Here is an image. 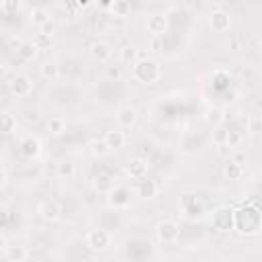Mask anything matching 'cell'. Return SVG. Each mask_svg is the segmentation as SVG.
<instances>
[{"instance_id": "26", "label": "cell", "mask_w": 262, "mask_h": 262, "mask_svg": "<svg viewBox=\"0 0 262 262\" xmlns=\"http://www.w3.org/2000/svg\"><path fill=\"white\" fill-rule=\"evenodd\" d=\"M203 119L213 127V129H217L221 123H223V113H221V108L219 106H213V108H209V111H205V115H203Z\"/></svg>"}, {"instance_id": "34", "label": "cell", "mask_w": 262, "mask_h": 262, "mask_svg": "<svg viewBox=\"0 0 262 262\" xmlns=\"http://www.w3.org/2000/svg\"><path fill=\"white\" fill-rule=\"evenodd\" d=\"M33 43L39 47V49H47L49 45H51V37H47V35H41V33H37L35 35V39H33Z\"/></svg>"}, {"instance_id": "6", "label": "cell", "mask_w": 262, "mask_h": 262, "mask_svg": "<svg viewBox=\"0 0 262 262\" xmlns=\"http://www.w3.org/2000/svg\"><path fill=\"white\" fill-rule=\"evenodd\" d=\"M180 235V225L172 219H162L158 225H156V237L162 242V244H174Z\"/></svg>"}, {"instance_id": "22", "label": "cell", "mask_w": 262, "mask_h": 262, "mask_svg": "<svg viewBox=\"0 0 262 262\" xmlns=\"http://www.w3.org/2000/svg\"><path fill=\"white\" fill-rule=\"evenodd\" d=\"M88 151H90L92 158H98V160H100V158H106L113 149L108 147V143H106L104 137H102V139H92V141L88 143Z\"/></svg>"}, {"instance_id": "21", "label": "cell", "mask_w": 262, "mask_h": 262, "mask_svg": "<svg viewBox=\"0 0 262 262\" xmlns=\"http://www.w3.org/2000/svg\"><path fill=\"white\" fill-rule=\"evenodd\" d=\"M108 10H111V14L115 18H127V16H131L133 6H131L129 0H113V4H111Z\"/></svg>"}, {"instance_id": "29", "label": "cell", "mask_w": 262, "mask_h": 262, "mask_svg": "<svg viewBox=\"0 0 262 262\" xmlns=\"http://www.w3.org/2000/svg\"><path fill=\"white\" fill-rule=\"evenodd\" d=\"M104 78L111 80V82H119L123 78V68L117 66V63H108L104 66Z\"/></svg>"}, {"instance_id": "23", "label": "cell", "mask_w": 262, "mask_h": 262, "mask_svg": "<svg viewBox=\"0 0 262 262\" xmlns=\"http://www.w3.org/2000/svg\"><path fill=\"white\" fill-rule=\"evenodd\" d=\"M66 125L68 123H66V119L61 115H53V117L47 119V133L53 135V137H59L66 131Z\"/></svg>"}, {"instance_id": "3", "label": "cell", "mask_w": 262, "mask_h": 262, "mask_svg": "<svg viewBox=\"0 0 262 262\" xmlns=\"http://www.w3.org/2000/svg\"><path fill=\"white\" fill-rule=\"evenodd\" d=\"M178 211H180V215L186 219V221H196V219H203L205 217V203L196 196V194H192V192H184V194H180V199H178Z\"/></svg>"}, {"instance_id": "5", "label": "cell", "mask_w": 262, "mask_h": 262, "mask_svg": "<svg viewBox=\"0 0 262 262\" xmlns=\"http://www.w3.org/2000/svg\"><path fill=\"white\" fill-rule=\"evenodd\" d=\"M211 225L219 233H229L235 229V211L231 207H217L211 215Z\"/></svg>"}, {"instance_id": "2", "label": "cell", "mask_w": 262, "mask_h": 262, "mask_svg": "<svg viewBox=\"0 0 262 262\" xmlns=\"http://www.w3.org/2000/svg\"><path fill=\"white\" fill-rule=\"evenodd\" d=\"M262 227V213L252 207L244 205L242 209L235 211V231L242 235H256Z\"/></svg>"}, {"instance_id": "27", "label": "cell", "mask_w": 262, "mask_h": 262, "mask_svg": "<svg viewBox=\"0 0 262 262\" xmlns=\"http://www.w3.org/2000/svg\"><path fill=\"white\" fill-rule=\"evenodd\" d=\"M0 121H2V133H4V135L12 133V131L16 129V117H14V115H12L8 108H4V111H2Z\"/></svg>"}, {"instance_id": "19", "label": "cell", "mask_w": 262, "mask_h": 262, "mask_svg": "<svg viewBox=\"0 0 262 262\" xmlns=\"http://www.w3.org/2000/svg\"><path fill=\"white\" fill-rule=\"evenodd\" d=\"M39 72H41V76L47 82H57L61 78V66L57 61H45V63H41Z\"/></svg>"}, {"instance_id": "12", "label": "cell", "mask_w": 262, "mask_h": 262, "mask_svg": "<svg viewBox=\"0 0 262 262\" xmlns=\"http://www.w3.org/2000/svg\"><path fill=\"white\" fill-rule=\"evenodd\" d=\"M145 29L147 33H151L154 37H162L168 31V16L162 12H154L145 18Z\"/></svg>"}, {"instance_id": "28", "label": "cell", "mask_w": 262, "mask_h": 262, "mask_svg": "<svg viewBox=\"0 0 262 262\" xmlns=\"http://www.w3.org/2000/svg\"><path fill=\"white\" fill-rule=\"evenodd\" d=\"M121 61L127 66H133L137 61V47L135 45H125L121 49Z\"/></svg>"}, {"instance_id": "10", "label": "cell", "mask_w": 262, "mask_h": 262, "mask_svg": "<svg viewBox=\"0 0 262 262\" xmlns=\"http://www.w3.org/2000/svg\"><path fill=\"white\" fill-rule=\"evenodd\" d=\"M137 108L131 106V104H125V106H119L117 113H115V121L119 125V129H131L135 123H137Z\"/></svg>"}, {"instance_id": "37", "label": "cell", "mask_w": 262, "mask_h": 262, "mask_svg": "<svg viewBox=\"0 0 262 262\" xmlns=\"http://www.w3.org/2000/svg\"><path fill=\"white\" fill-rule=\"evenodd\" d=\"M6 180H8V170H6V166H2V182L6 184Z\"/></svg>"}, {"instance_id": "14", "label": "cell", "mask_w": 262, "mask_h": 262, "mask_svg": "<svg viewBox=\"0 0 262 262\" xmlns=\"http://www.w3.org/2000/svg\"><path fill=\"white\" fill-rule=\"evenodd\" d=\"M92 188L98 192V194H111L115 188H117V180H115V176H111L108 172H100V174H96L94 178H92Z\"/></svg>"}, {"instance_id": "24", "label": "cell", "mask_w": 262, "mask_h": 262, "mask_svg": "<svg viewBox=\"0 0 262 262\" xmlns=\"http://www.w3.org/2000/svg\"><path fill=\"white\" fill-rule=\"evenodd\" d=\"M16 53H18L20 59H25V61H33V59L37 57V53H39V47H37L33 41H23V45L16 49Z\"/></svg>"}, {"instance_id": "30", "label": "cell", "mask_w": 262, "mask_h": 262, "mask_svg": "<svg viewBox=\"0 0 262 262\" xmlns=\"http://www.w3.org/2000/svg\"><path fill=\"white\" fill-rule=\"evenodd\" d=\"M23 2L20 0H2L0 2V10L4 12V14H8V12H18V10H23Z\"/></svg>"}, {"instance_id": "33", "label": "cell", "mask_w": 262, "mask_h": 262, "mask_svg": "<svg viewBox=\"0 0 262 262\" xmlns=\"http://www.w3.org/2000/svg\"><path fill=\"white\" fill-rule=\"evenodd\" d=\"M248 131L250 133H260L262 131V117H250L248 119Z\"/></svg>"}, {"instance_id": "13", "label": "cell", "mask_w": 262, "mask_h": 262, "mask_svg": "<svg viewBox=\"0 0 262 262\" xmlns=\"http://www.w3.org/2000/svg\"><path fill=\"white\" fill-rule=\"evenodd\" d=\"M160 192V186L156 180L151 178H141L137 180V186H135V196H139L141 201H154Z\"/></svg>"}, {"instance_id": "16", "label": "cell", "mask_w": 262, "mask_h": 262, "mask_svg": "<svg viewBox=\"0 0 262 262\" xmlns=\"http://www.w3.org/2000/svg\"><path fill=\"white\" fill-rule=\"evenodd\" d=\"M113 55V45L106 43V41H94L90 45V57L98 63H106Z\"/></svg>"}, {"instance_id": "20", "label": "cell", "mask_w": 262, "mask_h": 262, "mask_svg": "<svg viewBox=\"0 0 262 262\" xmlns=\"http://www.w3.org/2000/svg\"><path fill=\"white\" fill-rule=\"evenodd\" d=\"M104 141L108 143L111 149H121V147L127 143V135H125V131H121V129H111V131L104 133Z\"/></svg>"}, {"instance_id": "25", "label": "cell", "mask_w": 262, "mask_h": 262, "mask_svg": "<svg viewBox=\"0 0 262 262\" xmlns=\"http://www.w3.org/2000/svg\"><path fill=\"white\" fill-rule=\"evenodd\" d=\"M244 176V168L239 164H235L233 160H229L225 166H223V178L225 180H239Z\"/></svg>"}, {"instance_id": "11", "label": "cell", "mask_w": 262, "mask_h": 262, "mask_svg": "<svg viewBox=\"0 0 262 262\" xmlns=\"http://www.w3.org/2000/svg\"><path fill=\"white\" fill-rule=\"evenodd\" d=\"M147 160L143 158V156H133V158H129L127 160V164H125V172H127V176H131V178H135V180H141V178H145V174H147Z\"/></svg>"}, {"instance_id": "1", "label": "cell", "mask_w": 262, "mask_h": 262, "mask_svg": "<svg viewBox=\"0 0 262 262\" xmlns=\"http://www.w3.org/2000/svg\"><path fill=\"white\" fill-rule=\"evenodd\" d=\"M131 78L143 86H151L162 78V66L158 59L143 55L131 66Z\"/></svg>"}, {"instance_id": "18", "label": "cell", "mask_w": 262, "mask_h": 262, "mask_svg": "<svg viewBox=\"0 0 262 262\" xmlns=\"http://www.w3.org/2000/svg\"><path fill=\"white\" fill-rule=\"evenodd\" d=\"M2 252H4L6 262H25L29 258V250L18 244H8L6 248H2Z\"/></svg>"}, {"instance_id": "35", "label": "cell", "mask_w": 262, "mask_h": 262, "mask_svg": "<svg viewBox=\"0 0 262 262\" xmlns=\"http://www.w3.org/2000/svg\"><path fill=\"white\" fill-rule=\"evenodd\" d=\"M45 18H49V12H45L43 8H33V20H35V25H41Z\"/></svg>"}, {"instance_id": "36", "label": "cell", "mask_w": 262, "mask_h": 262, "mask_svg": "<svg viewBox=\"0 0 262 262\" xmlns=\"http://www.w3.org/2000/svg\"><path fill=\"white\" fill-rule=\"evenodd\" d=\"M231 160H233L235 164H239V166H242V164H244V160H246V156H244V154H233V158H231Z\"/></svg>"}, {"instance_id": "32", "label": "cell", "mask_w": 262, "mask_h": 262, "mask_svg": "<svg viewBox=\"0 0 262 262\" xmlns=\"http://www.w3.org/2000/svg\"><path fill=\"white\" fill-rule=\"evenodd\" d=\"M57 174H59L61 178H72V176H74V164H72V162H61V164L57 166Z\"/></svg>"}, {"instance_id": "9", "label": "cell", "mask_w": 262, "mask_h": 262, "mask_svg": "<svg viewBox=\"0 0 262 262\" xmlns=\"http://www.w3.org/2000/svg\"><path fill=\"white\" fill-rule=\"evenodd\" d=\"M108 207L115 211H125L131 207V190L125 186H117L111 194H108Z\"/></svg>"}, {"instance_id": "4", "label": "cell", "mask_w": 262, "mask_h": 262, "mask_svg": "<svg viewBox=\"0 0 262 262\" xmlns=\"http://www.w3.org/2000/svg\"><path fill=\"white\" fill-rule=\"evenodd\" d=\"M84 246L94 252V254H102V252H108L113 248V233L102 229V227H94L86 233L84 237Z\"/></svg>"}, {"instance_id": "31", "label": "cell", "mask_w": 262, "mask_h": 262, "mask_svg": "<svg viewBox=\"0 0 262 262\" xmlns=\"http://www.w3.org/2000/svg\"><path fill=\"white\" fill-rule=\"evenodd\" d=\"M55 29H57V25H55V20L49 16V18H45L41 25H37V33H41V35H47V37H51L53 33H55Z\"/></svg>"}, {"instance_id": "7", "label": "cell", "mask_w": 262, "mask_h": 262, "mask_svg": "<svg viewBox=\"0 0 262 262\" xmlns=\"http://www.w3.org/2000/svg\"><path fill=\"white\" fill-rule=\"evenodd\" d=\"M8 90L16 98H27L33 92V80L27 74H14L8 82Z\"/></svg>"}, {"instance_id": "15", "label": "cell", "mask_w": 262, "mask_h": 262, "mask_svg": "<svg viewBox=\"0 0 262 262\" xmlns=\"http://www.w3.org/2000/svg\"><path fill=\"white\" fill-rule=\"evenodd\" d=\"M18 149H20V154H23L25 158L35 160V158L41 156V141H39L35 135H25V137L20 139V143H18Z\"/></svg>"}, {"instance_id": "8", "label": "cell", "mask_w": 262, "mask_h": 262, "mask_svg": "<svg viewBox=\"0 0 262 262\" xmlns=\"http://www.w3.org/2000/svg\"><path fill=\"white\" fill-rule=\"evenodd\" d=\"M207 20H209L211 31H215V33H225V31H229V27H231V14H229L225 8H221V6L213 8Z\"/></svg>"}, {"instance_id": "17", "label": "cell", "mask_w": 262, "mask_h": 262, "mask_svg": "<svg viewBox=\"0 0 262 262\" xmlns=\"http://www.w3.org/2000/svg\"><path fill=\"white\" fill-rule=\"evenodd\" d=\"M37 213H39V217H41L43 221H55V219H59V215H61V205H59L57 201L49 199V201H43V203L39 205Z\"/></svg>"}]
</instances>
